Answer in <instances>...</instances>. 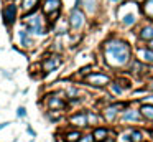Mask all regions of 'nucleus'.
Returning a JSON list of instances; mask_svg holds the SVG:
<instances>
[{
    "mask_svg": "<svg viewBox=\"0 0 153 142\" xmlns=\"http://www.w3.org/2000/svg\"><path fill=\"white\" fill-rule=\"evenodd\" d=\"M17 117L18 119H25V117H27V107H25V106H18V107H17Z\"/></svg>",
    "mask_w": 153,
    "mask_h": 142,
    "instance_id": "21",
    "label": "nucleus"
},
{
    "mask_svg": "<svg viewBox=\"0 0 153 142\" xmlns=\"http://www.w3.org/2000/svg\"><path fill=\"white\" fill-rule=\"evenodd\" d=\"M84 3H86V10L87 12H94L96 10V0H84Z\"/></svg>",
    "mask_w": 153,
    "mask_h": 142,
    "instance_id": "22",
    "label": "nucleus"
},
{
    "mask_svg": "<svg viewBox=\"0 0 153 142\" xmlns=\"http://www.w3.org/2000/svg\"><path fill=\"white\" fill-rule=\"evenodd\" d=\"M140 114L145 116L146 119H150V121H153V106L150 104H143L142 109H140Z\"/></svg>",
    "mask_w": 153,
    "mask_h": 142,
    "instance_id": "17",
    "label": "nucleus"
},
{
    "mask_svg": "<svg viewBox=\"0 0 153 142\" xmlns=\"http://www.w3.org/2000/svg\"><path fill=\"white\" fill-rule=\"evenodd\" d=\"M119 107H122V104H112V106H109V107H105L104 109V117H105L107 121H112V119L115 117Z\"/></svg>",
    "mask_w": 153,
    "mask_h": 142,
    "instance_id": "12",
    "label": "nucleus"
},
{
    "mask_svg": "<svg viewBox=\"0 0 153 142\" xmlns=\"http://www.w3.org/2000/svg\"><path fill=\"white\" fill-rule=\"evenodd\" d=\"M69 124L73 125L74 129H82V127H86V125H89L87 112H74L69 117Z\"/></svg>",
    "mask_w": 153,
    "mask_h": 142,
    "instance_id": "4",
    "label": "nucleus"
},
{
    "mask_svg": "<svg viewBox=\"0 0 153 142\" xmlns=\"http://www.w3.org/2000/svg\"><path fill=\"white\" fill-rule=\"evenodd\" d=\"M130 140H132V142H143L142 132H140V131H133L132 134H130Z\"/></svg>",
    "mask_w": 153,
    "mask_h": 142,
    "instance_id": "20",
    "label": "nucleus"
},
{
    "mask_svg": "<svg viewBox=\"0 0 153 142\" xmlns=\"http://www.w3.org/2000/svg\"><path fill=\"white\" fill-rule=\"evenodd\" d=\"M61 66V58L59 56H50V58H45L41 61V69L45 73H51L54 69H58Z\"/></svg>",
    "mask_w": 153,
    "mask_h": 142,
    "instance_id": "5",
    "label": "nucleus"
},
{
    "mask_svg": "<svg viewBox=\"0 0 153 142\" xmlns=\"http://www.w3.org/2000/svg\"><path fill=\"white\" fill-rule=\"evenodd\" d=\"M138 58L145 63H153V50H138Z\"/></svg>",
    "mask_w": 153,
    "mask_h": 142,
    "instance_id": "14",
    "label": "nucleus"
},
{
    "mask_svg": "<svg viewBox=\"0 0 153 142\" xmlns=\"http://www.w3.org/2000/svg\"><path fill=\"white\" fill-rule=\"evenodd\" d=\"M69 25L73 30H79L81 26L84 25V13L81 10H73L71 12V17H69Z\"/></svg>",
    "mask_w": 153,
    "mask_h": 142,
    "instance_id": "6",
    "label": "nucleus"
},
{
    "mask_svg": "<svg viewBox=\"0 0 153 142\" xmlns=\"http://www.w3.org/2000/svg\"><path fill=\"white\" fill-rule=\"evenodd\" d=\"M150 88H152V89H153V79H152V83H150Z\"/></svg>",
    "mask_w": 153,
    "mask_h": 142,
    "instance_id": "30",
    "label": "nucleus"
},
{
    "mask_svg": "<svg viewBox=\"0 0 153 142\" xmlns=\"http://www.w3.org/2000/svg\"><path fill=\"white\" fill-rule=\"evenodd\" d=\"M107 135H109V131H107L105 127H96L92 131L94 142H105L107 140Z\"/></svg>",
    "mask_w": 153,
    "mask_h": 142,
    "instance_id": "11",
    "label": "nucleus"
},
{
    "mask_svg": "<svg viewBox=\"0 0 153 142\" xmlns=\"http://www.w3.org/2000/svg\"><path fill=\"white\" fill-rule=\"evenodd\" d=\"M38 0H23V10L25 12H33Z\"/></svg>",
    "mask_w": 153,
    "mask_h": 142,
    "instance_id": "18",
    "label": "nucleus"
},
{
    "mask_svg": "<svg viewBox=\"0 0 153 142\" xmlns=\"http://www.w3.org/2000/svg\"><path fill=\"white\" fill-rule=\"evenodd\" d=\"M18 36H20V45L23 46V48H30L31 45H33V41H31L30 35H28V32H25V30H20L18 32Z\"/></svg>",
    "mask_w": 153,
    "mask_h": 142,
    "instance_id": "13",
    "label": "nucleus"
},
{
    "mask_svg": "<svg viewBox=\"0 0 153 142\" xmlns=\"http://www.w3.org/2000/svg\"><path fill=\"white\" fill-rule=\"evenodd\" d=\"M122 23H123L125 26L133 25V23H135V13H127V15L122 18Z\"/></svg>",
    "mask_w": 153,
    "mask_h": 142,
    "instance_id": "19",
    "label": "nucleus"
},
{
    "mask_svg": "<svg viewBox=\"0 0 153 142\" xmlns=\"http://www.w3.org/2000/svg\"><path fill=\"white\" fill-rule=\"evenodd\" d=\"M15 18H17V7L13 3L7 5V8L4 10V23L7 26H12L15 23Z\"/></svg>",
    "mask_w": 153,
    "mask_h": 142,
    "instance_id": "7",
    "label": "nucleus"
},
{
    "mask_svg": "<svg viewBox=\"0 0 153 142\" xmlns=\"http://www.w3.org/2000/svg\"><path fill=\"white\" fill-rule=\"evenodd\" d=\"M79 142H94L92 134H86V135L82 134V137H81V140H79Z\"/></svg>",
    "mask_w": 153,
    "mask_h": 142,
    "instance_id": "24",
    "label": "nucleus"
},
{
    "mask_svg": "<svg viewBox=\"0 0 153 142\" xmlns=\"http://www.w3.org/2000/svg\"><path fill=\"white\" fill-rule=\"evenodd\" d=\"M82 137L81 129H69L63 134V142H79Z\"/></svg>",
    "mask_w": 153,
    "mask_h": 142,
    "instance_id": "9",
    "label": "nucleus"
},
{
    "mask_svg": "<svg viewBox=\"0 0 153 142\" xmlns=\"http://www.w3.org/2000/svg\"><path fill=\"white\" fill-rule=\"evenodd\" d=\"M46 106H48L50 111H61V109L66 107V102L61 98H58V96H50V98L46 99Z\"/></svg>",
    "mask_w": 153,
    "mask_h": 142,
    "instance_id": "8",
    "label": "nucleus"
},
{
    "mask_svg": "<svg viewBox=\"0 0 153 142\" xmlns=\"http://www.w3.org/2000/svg\"><path fill=\"white\" fill-rule=\"evenodd\" d=\"M10 124H12L10 121H4V122H0V131H4V129H5V127H8Z\"/></svg>",
    "mask_w": 153,
    "mask_h": 142,
    "instance_id": "26",
    "label": "nucleus"
},
{
    "mask_svg": "<svg viewBox=\"0 0 153 142\" xmlns=\"http://www.w3.org/2000/svg\"><path fill=\"white\" fill-rule=\"evenodd\" d=\"M140 38L142 40H148V41H152L153 40V25H148L145 26V28L140 32Z\"/></svg>",
    "mask_w": 153,
    "mask_h": 142,
    "instance_id": "16",
    "label": "nucleus"
},
{
    "mask_svg": "<svg viewBox=\"0 0 153 142\" xmlns=\"http://www.w3.org/2000/svg\"><path fill=\"white\" fill-rule=\"evenodd\" d=\"M145 13L153 18V0H148V5L145 7Z\"/></svg>",
    "mask_w": 153,
    "mask_h": 142,
    "instance_id": "23",
    "label": "nucleus"
},
{
    "mask_svg": "<svg viewBox=\"0 0 153 142\" xmlns=\"http://www.w3.org/2000/svg\"><path fill=\"white\" fill-rule=\"evenodd\" d=\"M86 83L91 86H96V88H102V86L110 83V78L104 73H91L86 76Z\"/></svg>",
    "mask_w": 153,
    "mask_h": 142,
    "instance_id": "3",
    "label": "nucleus"
},
{
    "mask_svg": "<svg viewBox=\"0 0 153 142\" xmlns=\"http://www.w3.org/2000/svg\"><path fill=\"white\" fill-rule=\"evenodd\" d=\"M59 7H61L59 0H46L45 5H43V12L46 13V15H51V13L59 12Z\"/></svg>",
    "mask_w": 153,
    "mask_h": 142,
    "instance_id": "10",
    "label": "nucleus"
},
{
    "mask_svg": "<svg viewBox=\"0 0 153 142\" xmlns=\"http://www.w3.org/2000/svg\"><path fill=\"white\" fill-rule=\"evenodd\" d=\"M150 50H153V40L150 41Z\"/></svg>",
    "mask_w": 153,
    "mask_h": 142,
    "instance_id": "29",
    "label": "nucleus"
},
{
    "mask_svg": "<svg viewBox=\"0 0 153 142\" xmlns=\"http://www.w3.org/2000/svg\"><path fill=\"white\" fill-rule=\"evenodd\" d=\"M132 2H135V3H143L145 0H132Z\"/></svg>",
    "mask_w": 153,
    "mask_h": 142,
    "instance_id": "28",
    "label": "nucleus"
},
{
    "mask_svg": "<svg viewBox=\"0 0 153 142\" xmlns=\"http://www.w3.org/2000/svg\"><path fill=\"white\" fill-rule=\"evenodd\" d=\"M112 88H114V91H115V92H120V91H122V88H119V86H117V83H114Z\"/></svg>",
    "mask_w": 153,
    "mask_h": 142,
    "instance_id": "27",
    "label": "nucleus"
},
{
    "mask_svg": "<svg viewBox=\"0 0 153 142\" xmlns=\"http://www.w3.org/2000/svg\"><path fill=\"white\" fill-rule=\"evenodd\" d=\"M25 25L27 30L33 35H45V26L41 23V18L38 13H31V15H25Z\"/></svg>",
    "mask_w": 153,
    "mask_h": 142,
    "instance_id": "2",
    "label": "nucleus"
},
{
    "mask_svg": "<svg viewBox=\"0 0 153 142\" xmlns=\"http://www.w3.org/2000/svg\"><path fill=\"white\" fill-rule=\"evenodd\" d=\"M122 119H123V121H138V119H140V112L135 111V109H128V111L123 112Z\"/></svg>",
    "mask_w": 153,
    "mask_h": 142,
    "instance_id": "15",
    "label": "nucleus"
},
{
    "mask_svg": "<svg viewBox=\"0 0 153 142\" xmlns=\"http://www.w3.org/2000/svg\"><path fill=\"white\" fill-rule=\"evenodd\" d=\"M27 132L31 135V137H36V132H35V129L31 127V125H27Z\"/></svg>",
    "mask_w": 153,
    "mask_h": 142,
    "instance_id": "25",
    "label": "nucleus"
},
{
    "mask_svg": "<svg viewBox=\"0 0 153 142\" xmlns=\"http://www.w3.org/2000/svg\"><path fill=\"white\" fill-rule=\"evenodd\" d=\"M109 2H114V3H115V2H120V0H109Z\"/></svg>",
    "mask_w": 153,
    "mask_h": 142,
    "instance_id": "31",
    "label": "nucleus"
},
{
    "mask_svg": "<svg viewBox=\"0 0 153 142\" xmlns=\"http://www.w3.org/2000/svg\"><path fill=\"white\" fill-rule=\"evenodd\" d=\"M105 59L112 66H123L130 59V46L125 41L114 40V41L105 45Z\"/></svg>",
    "mask_w": 153,
    "mask_h": 142,
    "instance_id": "1",
    "label": "nucleus"
}]
</instances>
